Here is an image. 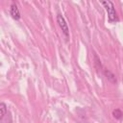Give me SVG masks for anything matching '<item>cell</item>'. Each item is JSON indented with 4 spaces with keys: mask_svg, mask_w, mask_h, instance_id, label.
<instances>
[{
    "mask_svg": "<svg viewBox=\"0 0 123 123\" xmlns=\"http://www.w3.org/2000/svg\"><path fill=\"white\" fill-rule=\"evenodd\" d=\"M101 4L104 6L105 10H106L107 12H108V20H109V22H111V23L117 22V21L119 20V18H118L117 12H116V11H115L114 4H113L111 1H110V0L102 1Z\"/></svg>",
    "mask_w": 123,
    "mask_h": 123,
    "instance_id": "1",
    "label": "cell"
},
{
    "mask_svg": "<svg viewBox=\"0 0 123 123\" xmlns=\"http://www.w3.org/2000/svg\"><path fill=\"white\" fill-rule=\"evenodd\" d=\"M57 22H58V24H59V26H60L62 34L64 35L66 40H68L69 39V28H68V25H67L64 17L61 13H59L57 15Z\"/></svg>",
    "mask_w": 123,
    "mask_h": 123,
    "instance_id": "2",
    "label": "cell"
},
{
    "mask_svg": "<svg viewBox=\"0 0 123 123\" xmlns=\"http://www.w3.org/2000/svg\"><path fill=\"white\" fill-rule=\"evenodd\" d=\"M10 13L12 15V17L15 20H19L21 18V14H20V12H19V9L16 5V3L12 2L11 7H10Z\"/></svg>",
    "mask_w": 123,
    "mask_h": 123,
    "instance_id": "3",
    "label": "cell"
},
{
    "mask_svg": "<svg viewBox=\"0 0 123 123\" xmlns=\"http://www.w3.org/2000/svg\"><path fill=\"white\" fill-rule=\"evenodd\" d=\"M103 73H104V75L106 76V78H107L110 82H111V83H116V78H115L114 74H113L111 70H109V69H107V68H103Z\"/></svg>",
    "mask_w": 123,
    "mask_h": 123,
    "instance_id": "4",
    "label": "cell"
},
{
    "mask_svg": "<svg viewBox=\"0 0 123 123\" xmlns=\"http://www.w3.org/2000/svg\"><path fill=\"white\" fill-rule=\"evenodd\" d=\"M8 111V109H7V106L5 103H0V120H3V118L5 117L6 113Z\"/></svg>",
    "mask_w": 123,
    "mask_h": 123,
    "instance_id": "5",
    "label": "cell"
},
{
    "mask_svg": "<svg viewBox=\"0 0 123 123\" xmlns=\"http://www.w3.org/2000/svg\"><path fill=\"white\" fill-rule=\"evenodd\" d=\"M112 115H113V117H114L115 119H117V120H122V119H123V111H122L121 110H119V109L113 110Z\"/></svg>",
    "mask_w": 123,
    "mask_h": 123,
    "instance_id": "6",
    "label": "cell"
}]
</instances>
